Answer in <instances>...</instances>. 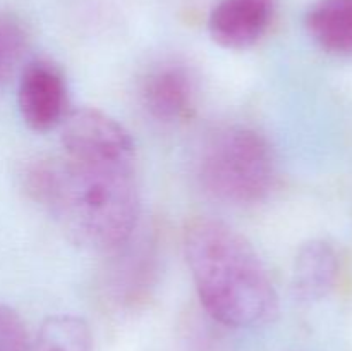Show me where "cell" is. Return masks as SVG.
Instances as JSON below:
<instances>
[{
	"mask_svg": "<svg viewBox=\"0 0 352 351\" xmlns=\"http://www.w3.org/2000/svg\"><path fill=\"white\" fill-rule=\"evenodd\" d=\"M26 188L54 215L65 236L89 251H116L140 219L134 167L60 157L38 160Z\"/></svg>",
	"mask_w": 352,
	"mask_h": 351,
	"instance_id": "obj_1",
	"label": "cell"
},
{
	"mask_svg": "<svg viewBox=\"0 0 352 351\" xmlns=\"http://www.w3.org/2000/svg\"><path fill=\"white\" fill-rule=\"evenodd\" d=\"M184 255L203 308L227 327H254L277 312V292L253 244L210 217L189 220Z\"/></svg>",
	"mask_w": 352,
	"mask_h": 351,
	"instance_id": "obj_2",
	"label": "cell"
},
{
	"mask_svg": "<svg viewBox=\"0 0 352 351\" xmlns=\"http://www.w3.org/2000/svg\"><path fill=\"white\" fill-rule=\"evenodd\" d=\"M198 174L213 198L229 205H256L274 189L277 162L263 134L246 126H229L205 141Z\"/></svg>",
	"mask_w": 352,
	"mask_h": 351,
	"instance_id": "obj_3",
	"label": "cell"
},
{
	"mask_svg": "<svg viewBox=\"0 0 352 351\" xmlns=\"http://www.w3.org/2000/svg\"><path fill=\"white\" fill-rule=\"evenodd\" d=\"M60 127L62 150L67 157L134 167L136 147L133 136L109 114L82 107L71 110Z\"/></svg>",
	"mask_w": 352,
	"mask_h": 351,
	"instance_id": "obj_4",
	"label": "cell"
},
{
	"mask_svg": "<svg viewBox=\"0 0 352 351\" xmlns=\"http://www.w3.org/2000/svg\"><path fill=\"white\" fill-rule=\"evenodd\" d=\"M17 107L30 129L47 133L60 126L69 114L67 85L60 67L47 58L31 61L21 74Z\"/></svg>",
	"mask_w": 352,
	"mask_h": 351,
	"instance_id": "obj_5",
	"label": "cell"
},
{
	"mask_svg": "<svg viewBox=\"0 0 352 351\" xmlns=\"http://www.w3.org/2000/svg\"><path fill=\"white\" fill-rule=\"evenodd\" d=\"M277 0H219L208 17L212 40L227 50L254 47L270 30Z\"/></svg>",
	"mask_w": 352,
	"mask_h": 351,
	"instance_id": "obj_6",
	"label": "cell"
},
{
	"mask_svg": "<svg viewBox=\"0 0 352 351\" xmlns=\"http://www.w3.org/2000/svg\"><path fill=\"white\" fill-rule=\"evenodd\" d=\"M195 76L179 62L155 65L141 83V102L157 120L174 123L184 119L195 109Z\"/></svg>",
	"mask_w": 352,
	"mask_h": 351,
	"instance_id": "obj_7",
	"label": "cell"
},
{
	"mask_svg": "<svg viewBox=\"0 0 352 351\" xmlns=\"http://www.w3.org/2000/svg\"><path fill=\"white\" fill-rule=\"evenodd\" d=\"M340 274L339 253L325 240L306 241L292 264V291L302 301L327 298L336 288Z\"/></svg>",
	"mask_w": 352,
	"mask_h": 351,
	"instance_id": "obj_8",
	"label": "cell"
},
{
	"mask_svg": "<svg viewBox=\"0 0 352 351\" xmlns=\"http://www.w3.org/2000/svg\"><path fill=\"white\" fill-rule=\"evenodd\" d=\"M305 26L323 52L352 57V0H316L306 12Z\"/></svg>",
	"mask_w": 352,
	"mask_h": 351,
	"instance_id": "obj_9",
	"label": "cell"
},
{
	"mask_svg": "<svg viewBox=\"0 0 352 351\" xmlns=\"http://www.w3.org/2000/svg\"><path fill=\"white\" fill-rule=\"evenodd\" d=\"M28 351H93V336L85 319L52 315L43 320Z\"/></svg>",
	"mask_w": 352,
	"mask_h": 351,
	"instance_id": "obj_10",
	"label": "cell"
},
{
	"mask_svg": "<svg viewBox=\"0 0 352 351\" xmlns=\"http://www.w3.org/2000/svg\"><path fill=\"white\" fill-rule=\"evenodd\" d=\"M26 45L28 34L21 21L9 14H0V86L21 62Z\"/></svg>",
	"mask_w": 352,
	"mask_h": 351,
	"instance_id": "obj_11",
	"label": "cell"
},
{
	"mask_svg": "<svg viewBox=\"0 0 352 351\" xmlns=\"http://www.w3.org/2000/svg\"><path fill=\"white\" fill-rule=\"evenodd\" d=\"M26 327L16 310L0 303V351H28Z\"/></svg>",
	"mask_w": 352,
	"mask_h": 351,
	"instance_id": "obj_12",
	"label": "cell"
}]
</instances>
